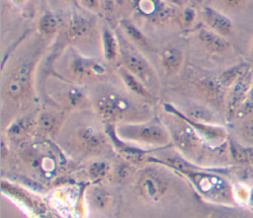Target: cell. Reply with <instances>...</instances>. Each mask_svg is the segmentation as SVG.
<instances>
[{"label":"cell","mask_w":253,"mask_h":218,"mask_svg":"<svg viewBox=\"0 0 253 218\" xmlns=\"http://www.w3.org/2000/svg\"><path fill=\"white\" fill-rule=\"evenodd\" d=\"M95 108L101 117L111 124L140 122L147 115L144 106L112 88L99 92L95 100Z\"/></svg>","instance_id":"obj_1"},{"label":"cell","mask_w":253,"mask_h":218,"mask_svg":"<svg viewBox=\"0 0 253 218\" xmlns=\"http://www.w3.org/2000/svg\"><path fill=\"white\" fill-rule=\"evenodd\" d=\"M41 44H37L33 50L21 57L9 72L4 85V93L9 100L22 102L30 97L33 75L41 54Z\"/></svg>","instance_id":"obj_2"},{"label":"cell","mask_w":253,"mask_h":218,"mask_svg":"<svg viewBox=\"0 0 253 218\" xmlns=\"http://www.w3.org/2000/svg\"><path fill=\"white\" fill-rule=\"evenodd\" d=\"M115 129L117 135L125 141L165 145L170 139L168 130L162 124L155 121L120 123L119 126H115Z\"/></svg>","instance_id":"obj_3"},{"label":"cell","mask_w":253,"mask_h":218,"mask_svg":"<svg viewBox=\"0 0 253 218\" xmlns=\"http://www.w3.org/2000/svg\"><path fill=\"white\" fill-rule=\"evenodd\" d=\"M120 59L125 67L133 76L138 78L152 93L158 87L155 71L148 61L133 48L123 36H119Z\"/></svg>","instance_id":"obj_4"},{"label":"cell","mask_w":253,"mask_h":218,"mask_svg":"<svg viewBox=\"0 0 253 218\" xmlns=\"http://www.w3.org/2000/svg\"><path fill=\"white\" fill-rule=\"evenodd\" d=\"M67 54V69L72 77L80 80H94L106 75L107 69L100 61L85 57L72 49Z\"/></svg>","instance_id":"obj_5"},{"label":"cell","mask_w":253,"mask_h":218,"mask_svg":"<svg viewBox=\"0 0 253 218\" xmlns=\"http://www.w3.org/2000/svg\"><path fill=\"white\" fill-rule=\"evenodd\" d=\"M137 187L142 196L150 200H159L166 193L168 182L161 173L148 168L140 173Z\"/></svg>","instance_id":"obj_6"},{"label":"cell","mask_w":253,"mask_h":218,"mask_svg":"<svg viewBox=\"0 0 253 218\" xmlns=\"http://www.w3.org/2000/svg\"><path fill=\"white\" fill-rule=\"evenodd\" d=\"M173 115V114H172ZM174 119L168 122L169 134L175 145L183 152H193L200 144V138L195 129L186 121L173 115Z\"/></svg>","instance_id":"obj_7"},{"label":"cell","mask_w":253,"mask_h":218,"mask_svg":"<svg viewBox=\"0 0 253 218\" xmlns=\"http://www.w3.org/2000/svg\"><path fill=\"white\" fill-rule=\"evenodd\" d=\"M91 33L92 23L82 16L74 15L66 24L64 36L69 42H79L89 37Z\"/></svg>","instance_id":"obj_8"},{"label":"cell","mask_w":253,"mask_h":218,"mask_svg":"<svg viewBox=\"0 0 253 218\" xmlns=\"http://www.w3.org/2000/svg\"><path fill=\"white\" fill-rule=\"evenodd\" d=\"M119 73L124 84L126 86V88L136 97L140 98L144 102H149V103H154L155 101H157V98L155 97V95L138 78L133 76L125 67L123 66L120 67Z\"/></svg>","instance_id":"obj_9"},{"label":"cell","mask_w":253,"mask_h":218,"mask_svg":"<svg viewBox=\"0 0 253 218\" xmlns=\"http://www.w3.org/2000/svg\"><path fill=\"white\" fill-rule=\"evenodd\" d=\"M203 18L210 30L222 36H227L232 32L231 21L213 8L205 7L203 10Z\"/></svg>","instance_id":"obj_10"},{"label":"cell","mask_w":253,"mask_h":218,"mask_svg":"<svg viewBox=\"0 0 253 218\" xmlns=\"http://www.w3.org/2000/svg\"><path fill=\"white\" fill-rule=\"evenodd\" d=\"M201 44L209 51L213 53H220L225 51L229 44L222 36L210 29H200L197 34Z\"/></svg>","instance_id":"obj_11"},{"label":"cell","mask_w":253,"mask_h":218,"mask_svg":"<svg viewBox=\"0 0 253 218\" xmlns=\"http://www.w3.org/2000/svg\"><path fill=\"white\" fill-rule=\"evenodd\" d=\"M183 52L174 46L164 47L159 53V60L163 69L170 74L178 72L183 64Z\"/></svg>","instance_id":"obj_12"},{"label":"cell","mask_w":253,"mask_h":218,"mask_svg":"<svg viewBox=\"0 0 253 218\" xmlns=\"http://www.w3.org/2000/svg\"><path fill=\"white\" fill-rule=\"evenodd\" d=\"M79 145L87 151H95L104 143V138L96 128L92 126L81 127L77 132Z\"/></svg>","instance_id":"obj_13"},{"label":"cell","mask_w":253,"mask_h":218,"mask_svg":"<svg viewBox=\"0 0 253 218\" xmlns=\"http://www.w3.org/2000/svg\"><path fill=\"white\" fill-rule=\"evenodd\" d=\"M102 51L107 61H115L120 56L119 37L108 27L102 29Z\"/></svg>","instance_id":"obj_14"},{"label":"cell","mask_w":253,"mask_h":218,"mask_svg":"<svg viewBox=\"0 0 253 218\" xmlns=\"http://www.w3.org/2000/svg\"><path fill=\"white\" fill-rule=\"evenodd\" d=\"M120 26L124 30L126 36L135 44L139 45L145 50L154 51V46L147 36L129 20L123 19L120 21Z\"/></svg>","instance_id":"obj_15"},{"label":"cell","mask_w":253,"mask_h":218,"mask_svg":"<svg viewBox=\"0 0 253 218\" xmlns=\"http://www.w3.org/2000/svg\"><path fill=\"white\" fill-rule=\"evenodd\" d=\"M137 8L143 16L152 21H160L168 15L166 9L155 0H138Z\"/></svg>","instance_id":"obj_16"},{"label":"cell","mask_w":253,"mask_h":218,"mask_svg":"<svg viewBox=\"0 0 253 218\" xmlns=\"http://www.w3.org/2000/svg\"><path fill=\"white\" fill-rule=\"evenodd\" d=\"M60 28V20L58 17L50 12L43 14L38 23V30L42 36H54Z\"/></svg>","instance_id":"obj_17"},{"label":"cell","mask_w":253,"mask_h":218,"mask_svg":"<svg viewBox=\"0 0 253 218\" xmlns=\"http://www.w3.org/2000/svg\"><path fill=\"white\" fill-rule=\"evenodd\" d=\"M182 111V110H181ZM187 117L196 120V121H200V122H206V121H210L211 119V113L210 112V110L202 106L199 105H192L190 106V108L187 109L186 112L182 111Z\"/></svg>","instance_id":"obj_18"},{"label":"cell","mask_w":253,"mask_h":218,"mask_svg":"<svg viewBox=\"0 0 253 218\" xmlns=\"http://www.w3.org/2000/svg\"><path fill=\"white\" fill-rule=\"evenodd\" d=\"M65 103L72 108H80L85 105V96L77 88H69L64 95Z\"/></svg>","instance_id":"obj_19"},{"label":"cell","mask_w":253,"mask_h":218,"mask_svg":"<svg viewBox=\"0 0 253 218\" xmlns=\"http://www.w3.org/2000/svg\"><path fill=\"white\" fill-rule=\"evenodd\" d=\"M31 125H32V123H31L30 119H28V118L20 119L10 126L9 134L16 138L23 137L29 131Z\"/></svg>","instance_id":"obj_20"},{"label":"cell","mask_w":253,"mask_h":218,"mask_svg":"<svg viewBox=\"0 0 253 218\" xmlns=\"http://www.w3.org/2000/svg\"><path fill=\"white\" fill-rule=\"evenodd\" d=\"M59 116L54 113L45 112L42 113L40 117V125L44 129L45 131H51L55 129L59 125Z\"/></svg>","instance_id":"obj_21"},{"label":"cell","mask_w":253,"mask_h":218,"mask_svg":"<svg viewBox=\"0 0 253 218\" xmlns=\"http://www.w3.org/2000/svg\"><path fill=\"white\" fill-rule=\"evenodd\" d=\"M230 151L232 154L233 159L240 163V164H247L249 163L247 153H246V148L241 147L239 144H237L234 141L230 142Z\"/></svg>","instance_id":"obj_22"},{"label":"cell","mask_w":253,"mask_h":218,"mask_svg":"<svg viewBox=\"0 0 253 218\" xmlns=\"http://www.w3.org/2000/svg\"><path fill=\"white\" fill-rule=\"evenodd\" d=\"M196 13L192 8H187L182 13V25L184 27H191L195 21Z\"/></svg>","instance_id":"obj_23"},{"label":"cell","mask_w":253,"mask_h":218,"mask_svg":"<svg viewBox=\"0 0 253 218\" xmlns=\"http://www.w3.org/2000/svg\"><path fill=\"white\" fill-rule=\"evenodd\" d=\"M238 71H239V68L238 67H234L232 69H229L227 71H225L224 73H222V75L220 76V81L223 85H228L230 84L233 79L237 76L238 74Z\"/></svg>","instance_id":"obj_24"},{"label":"cell","mask_w":253,"mask_h":218,"mask_svg":"<svg viewBox=\"0 0 253 218\" xmlns=\"http://www.w3.org/2000/svg\"><path fill=\"white\" fill-rule=\"evenodd\" d=\"M80 2L88 10H97L100 6V0H80Z\"/></svg>","instance_id":"obj_25"},{"label":"cell","mask_w":253,"mask_h":218,"mask_svg":"<svg viewBox=\"0 0 253 218\" xmlns=\"http://www.w3.org/2000/svg\"><path fill=\"white\" fill-rule=\"evenodd\" d=\"M94 166L92 167V169H91V174L92 175H94L95 177H101V176H103L104 175V173H105V170H104V168H105V164H102V163H96V164H93Z\"/></svg>","instance_id":"obj_26"},{"label":"cell","mask_w":253,"mask_h":218,"mask_svg":"<svg viewBox=\"0 0 253 218\" xmlns=\"http://www.w3.org/2000/svg\"><path fill=\"white\" fill-rule=\"evenodd\" d=\"M242 0H224V3L230 7V8H233V7H236L239 3H241Z\"/></svg>","instance_id":"obj_27"},{"label":"cell","mask_w":253,"mask_h":218,"mask_svg":"<svg viewBox=\"0 0 253 218\" xmlns=\"http://www.w3.org/2000/svg\"><path fill=\"white\" fill-rule=\"evenodd\" d=\"M245 134L250 137V138H253V124H250L247 126L246 130H245Z\"/></svg>","instance_id":"obj_28"},{"label":"cell","mask_w":253,"mask_h":218,"mask_svg":"<svg viewBox=\"0 0 253 218\" xmlns=\"http://www.w3.org/2000/svg\"><path fill=\"white\" fill-rule=\"evenodd\" d=\"M246 153H247L248 161L250 163H253V148H246Z\"/></svg>","instance_id":"obj_29"},{"label":"cell","mask_w":253,"mask_h":218,"mask_svg":"<svg viewBox=\"0 0 253 218\" xmlns=\"http://www.w3.org/2000/svg\"><path fill=\"white\" fill-rule=\"evenodd\" d=\"M15 3H22L24 0H13Z\"/></svg>","instance_id":"obj_30"},{"label":"cell","mask_w":253,"mask_h":218,"mask_svg":"<svg viewBox=\"0 0 253 218\" xmlns=\"http://www.w3.org/2000/svg\"><path fill=\"white\" fill-rule=\"evenodd\" d=\"M195 1H198V2H200V1H201V0H195Z\"/></svg>","instance_id":"obj_31"}]
</instances>
